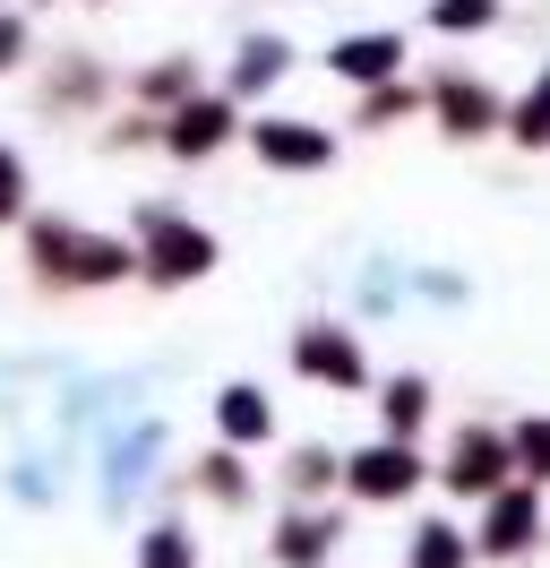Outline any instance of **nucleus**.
I'll return each instance as SVG.
<instances>
[{
    "mask_svg": "<svg viewBox=\"0 0 550 568\" xmlns=\"http://www.w3.org/2000/svg\"><path fill=\"white\" fill-rule=\"evenodd\" d=\"M412 474H421V465H412L405 448H370V457L353 465V483H361L370 499H396V491H412Z\"/></svg>",
    "mask_w": 550,
    "mask_h": 568,
    "instance_id": "1",
    "label": "nucleus"
},
{
    "mask_svg": "<svg viewBox=\"0 0 550 568\" xmlns=\"http://www.w3.org/2000/svg\"><path fill=\"white\" fill-rule=\"evenodd\" d=\"M258 155H275V164H318L327 139H318L309 121H267V130H258Z\"/></svg>",
    "mask_w": 550,
    "mask_h": 568,
    "instance_id": "2",
    "label": "nucleus"
},
{
    "mask_svg": "<svg viewBox=\"0 0 550 568\" xmlns=\"http://www.w3.org/2000/svg\"><path fill=\"white\" fill-rule=\"evenodd\" d=\"M206 258H215V250H206V233H181V224H164V233H155V276H198Z\"/></svg>",
    "mask_w": 550,
    "mask_h": 568,
    "instance_id": "3",
    "label": "nucleus"
},
{
    "mask_svg": "<svg viewBox=\"0 0 550 568\" xmlns=\"http://www.w3.org/2000/svg\"><path fill=\"white\" fill-rule=\"evenodd\" d=\"M447 483H456V491H490V483H499V448H490V439H465Z\"/></svg>",
    "mask_w": 550,
    "mask_h": 568,
    "instance_id": "4",
    "label": "nucleus"
},
{
    "mask_svg": "<svg viewBox=\"0 0 550 568\" xmlns=\"http://www.w3.org/2000/svg\"><path fill=\"white\" fill-rule=\"evenodd\" d=\"M387 61H396V43H387V36H370V43H344V52H336V70H344V78H378Z\"/></svg>",
    "mask_w": 550,
    "mask_h": 568,
    "instance_id": "5",
    "label": "nucleus"
},
{
    "mask_svg": "<svg viewBox=\"0 0 550 568\" xmlns=\"http://www.w3.org/2000/svg\"><path fill=\"white\" fill-rule=\"evenodd\" d=\"M224 430H233V439H258V430H267V405H258L249 388H233L224 396Z\"/></svg>",
    "mask_w": 550,
    "mask_h": 568,
    "instance_id": "6",
    "label": "nucleus"
},
{
    "mask_svg": "<svg viewBox=\"0 0 550 568\" xmlns=\"http://www.w3.org/2000/svg\"><path fill=\"white\" fill-rule=\"evenodd\" d=\"M309 371H327V379H361V362H353V345H302Z\"/></svg>",
    "mask_w": 550,
    "mask_h": 568,
    "instance_id": "7",
    "label": "nucleus"
},
{
    "mask_svg": "<svg viewBox=\"0 0 550 568\" xmlns=\"http://www.w3.org/2000/svg\"><path fill=\"white\" fill-rule=\"evenodd\" d=\"M215 139H224V112H215V104L181 121V146H215Z\"/></svg>",
    "mask_w": 550,
    "mask_h": 568,
    "instance_id": "8",
    "label": "nucleus"
},
{
    "mask_svg": "<svg viewBox=\"0 0 550 568\" xmlns=\"http://www.w3.org/2000/svg\"><path fill=\"white\" fill-rule=\"evenodd\" d=\"M516 542H524V499H508L499 526H490V551H516Z\"/></svg>",
    "mask_w": 550,
    "mask_h": 568,
    "instance_id": "9",
    "label": "nucleus"
},
{
    "mask_svg": "<svg viewBox=\"0 0 550 568\" xmlns=\"http://www.w3.org/2000/svg\"><path fill=\"white\" fill-rule=\"evenodd\" d=\"M412 568H456V534L430 526V534H421V560H412Z\"/></svg>",
    "mask_w": 550,
    "mask_h": 568,
    "instance_id": "10",
    "label": "nucleus"
},
{
    "mask_svg": "<svg viewBox=\"0 0 550 568\" xmlns=\"http://www.w3.org/2000/svg\"><path fill=\"white\" fill-rule=\"evenodd\" d=\"M447 121H465V130H473V121H490V104H481V95H465V87H447Z\"/></svg>",
    "mask_w": 550,
    "mask_h": 568,
    "instance_id": "11",
    "label": "nucleus"
},
{
    "mask_svg": "<svg viewBox=\"0 0 550 568\" xmlns=\"http://www.w3.org/2000/svg\"><path fill=\"white\" fill-rule=\"evenodd\" d=\"M490 9H499V0H447L439 18H447V27H481V18H490Z\"/></svg>",
    "mask_w": 550,
    "mask_h": 568,
    "instance_id": "12",
    "label": "nucleus"
},
{
    "mask_svg": "<svg viewBox=\"0 0 550 568\" xmlns=\"http://www.w3.org/2000/svg\"><path fill=\"white\" fill-rule=\"evenodd\" d=\"M146 568H190V551H181V534H155V551H146Z\"/></svg>",
    "mask_w": 550,
    "mask_h": 568,
    "instance_id": "13",
    "label": "nucleus"
},
{
    "mask_svg": "<svg viewBox=\"0 0 550 568\" xmlns=\"http://www.w3.org/2000/svg\"><path fill=\"white\" fill-rule=\"evenodd\" d=\"M542 121H550V104H542V95H524V112H516V139H542Z\"/></svg>",
    "mask_w": 550,
    "mask_h": 568,
    "instance_id": "14",
    "label": "nucleus"
},
{
    "mask_svg": "<svg viewBox=\"0 0 550 568\" xmlns=\"http://www.w3.org/2000/svg\"><path fill=\"white\" fill-rule=\"evenodd\" d=\"M18 207V155H0V215Z\"/></svg>",
    "mask_w": 550,
    "mask_h": 568,
    "instance_id": "15",
    "label": "nucleus"
}]
</instances>
